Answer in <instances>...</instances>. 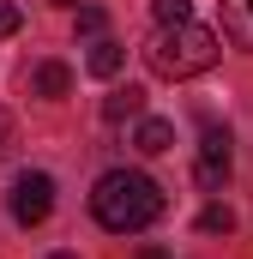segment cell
I'll use <instances>...</instances> for the list:
<instances>
[{"label":"cell","mask_w":253,"mask_h":259,"mask_svg":"<svg viewBox=\"0 0 253 259\" xmlns=\"http://www.w3.org/2000/svg\"><path fill=\"white\" fill-rule=\"evenodd\" d=\"M91 217L103 229H115V235H139V229H151L163 217V187L151 175H139V169H109L97 181V193H91Z\"/></svg>","instance_id":"obj_1"},{"label":"cell","mask_w":253,"mask_h":259,"mask_svg":"<svg viewBox=\"0 0 253 259\" xmlns=\"http://www.w3.org/2000/svg\"><path fill=\"white\" fill-rule=\"evenodd\" d=\"M145 61L163 78H199V72L217 66V30H205L193 18L187 24H157V36L145 42Z\"/></svg>","instance_id":"obj_2"},{"label":"cell","mask_w":253,"mask_h":259,"mask_svg":"<svg viewBox=\"0 0 253 259\" xmlns=\"http://www.w3.org/2000/svg\"><path fill=\"white\" fill-rule=\"evenodd\" d=\"M6 205H12V217H18L24 229H36V223L55 211V175H43V169H24V175L12 181Z\"/></svg>","instance_id":"obj_3"},{"label":"cell","mask_w":253,"mask_h":259,"mask_svg":"<svg viewBox=\"0 0 253 259\" xmlns=\"http://www.w3.org/2000/svg\"><path fill=\"white\" fill-rule=\"evenodd\" d=\"M229 169H235V157H229V133L223 127H205V139H199V187L205 193H217L223 181H229Z\"/></svg>","instance_id":"obj_4"},{"label":"cell","mask_w":253,"mask_h":259,"mask_svg":"<svg viewBox=\"0 0 253 259\" xmlns=\"http://www.w3.org/2000/svg\"><path fill=\"white\" fill-rule=\"evenodd\" d=\"M223 36L235 49H253V0H223Z\"/></svg>","instance_id":"obj_5"},{"label":"cell","mask_w":253,"mask_h":259,"mask_svg":"<svg viewBox=\"0 0 253 259\" xmlns=\"http://www.w3.org/2000/svg\"><path fill=\"white\" fill-rule=\"evenodd\" d=\"M121 66H126V49H121V42H109V36L91 42V55H85V72H91V78H115Z\"/></svg>","instance_id":"obj_6"},{"label":"cell","mask_w":253,"mask_h":259,"mask_svg":"<svg viewBox=\"0 0 253 259\" xmlns=\"http://www.w3.org/2000/svg\"><path fill=\"white\" fill-rule=\"evenodd\" d=\"M133 145H139L145 157H163V151L175 145V127H169V121H157V115H139V133H133Z\"/></svg>","instance_id":"obj_7"},{"label":"cell","mask_w":253,"mask_h":259,"mask_svg":"<svg viewBox=\"0 0 253 259\" xmlns=\"http://www.w3.org/2000/svg\"><path fill=\"white\" fill-rule=\"evenodd\" d=\"M30 91H36V97H66V91H72V66L43 61L36 72H30Z\"/></svg>","instance_id":"obj_8"},{"label":"cell","mask_w":253,"mask_h":259,"mask_svg":"<svg viewBox=\"0 0 253 259\" xmlns=\"http://www.w3.org/2000/svg\"><path fill=\"white\" fill-rule=\"evenodd\" d=\"M103 115H109V121H139V115H145V91H139V84L115 91V97L103 103Z\"/></svg>","instance_id":"obj_9"},{"label":"cell","mask_w":253,"mask_h":259,"mask_svg":"<svg viewBox=\"0 0 253 259\" xmlns=\"http://www.w3.org/2000/svg\"><path fill=\"white\" fill-rule=\"evenodd\" d=\"M199 229H205V235H229V229H235V211H229V205H205V211H199Z\"/></svg>","instance_id":"obj_10"},{"label":"cell","mask_w":253,"mask_h":259,"mask_svg":"<svg viewBox=\"0 0 253 259\" xmlns=\"http://www.w3.org/2000/svg\"><path fill=\"white\" fill-rule=\"evenodd\" d=\"M151 12H157V24H187L193 0H151Z\"/></svg>","instance_id":"obj_11"},{"label":"cell","mask_w":253,"mask_h":259,"mask_svg":"<svg viewBox=\"0 0 253 259\" xmlns=\"http://www.w3.org/2000/svg\"><path fill=\"white\" fill-rule=\"evenodd\" d=\"M103 24H109L103 6H78V30H85V36H103Z\"/></svg>","instance_id":"obj_12"},{"label":"cell","mask_w":253,"mask_h":259,"mask_svg":"<svg viewBox=\"0 0 253 259\" xmlns=\"http://www.w3.org/2000/svg\"><path fill=\"white\" fill-rule=\"evenodd\" d=\"M18 24H24V12H18V6H6V0H0V36H12V30H18Z\"/></svg>","instance_id":"obj_13"},{"label":"cell","mask_w":253,"mask_h":259,"mask_svg":"<svg viewBox=\"0 0 253 259\" xmlns=\"http://www.w3.org/2000/svg\"><path fill=\"white\" fill-rule=\"evenodd\" d=\"M6 145H12V115L0 109V157H6Z\"/></svg>","instance_id":"obj_14"},{"label":"cell","mask_w":253,"mask_h":259,"mask_svg":"<svg viewBox=\"0 0 253 259\" xmlns=\"http://www.w3.org/2000/svg\"><path fill=\"white\" fill-rule=\"evenodd\" d=\"M139 259H169V253H163V247H151V253H139Z\"/></svg>","instance_id":"obj_15"},{"label":"cell","mask_w":253,"mask_h":259,"mask_svg":"<svg viewBox=\"0 0 253 259\" xmlns=\"http://www.w3.org/2000/svg\"><path fill=\"white\" fill-rule=\"evenodd\" d=\"M49 259H78V253H49Z\"/></svg>","instance_id":"obj_16"},{"label":"cell","mask_w":253,"mask_h":259,"mask_svg":"<svg viewBox=\"0 0 253 259\" xmlns=\"http://www.w3.org/2000/svg\"><path fill=\"white\" fill-rule=\"evenodd\" d=\"M55 6H78V0H55Z\"/></svg>","instance_id":"obj_17"}]
</instances>
